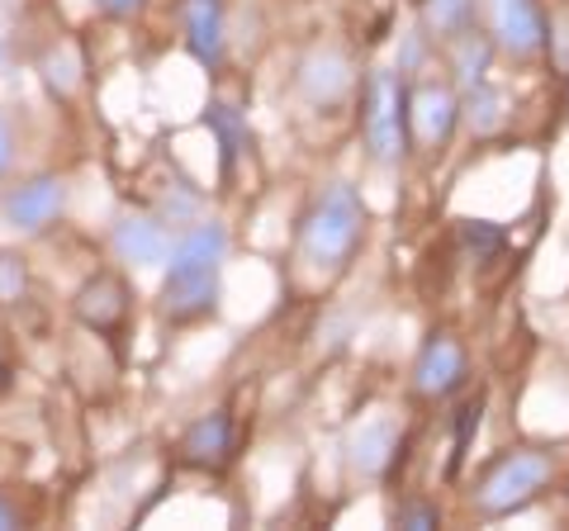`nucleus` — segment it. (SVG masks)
Masks as SVG:
<instances>
[{
	"instance_id": "5701e85b",
	"label": "nucleus",
	"mask_w": 569,
	"mask_h": 531,
	"mask_svg": "<svg viewBox=\"0 0 569 531\" xmlns=\"http://www.w3.org/2000/svg\"><path fill=\"white\" fill-rule=\"evenodd\" d=\"M418 62H422V33H408V39H403V52H399V62H395V72L403 77V72H413Z\"/></svg>"
},
{
	"instance_id": "6e6552de",
	"label": "nucleus",
	"mask_w": 569,
	"mask_h": 531,
	"mask_svg": "<svg viewBox=\"0 0 569 531\" xmlns=\"http://www.w3.org/2000/svg\"><path fill=\"white\" fill-rule=\"evenodd\" d=\"M299 91L313 110H332L351 96V62L342 48H313L305 67H299Z\"/></svg>"
},
{
	"instance_id": "dca6fc26",
	"label": "nucleus",
	"mask_w": 569,
	"mask_h": 531,
	"mask_svg": "<svg viewBox=\"0 0 569 531\" xmlns=\"http://www.w3.org/2000/svg\"><path fill=\"white\" fill-rule=\"evenodd\" d=\"M209 129H213V138H219V152H223V171H233V162H238V152L247 148V123H242V114L233 110L228 100H209Z\"/></svg>"
},
{
	"instance_id": "1a4fd4ad",
	"label": "nucleus",
	"mask_w": 569,
	"mask_h": 531,
	"mask_svg": "<svg viewBox=\"0 0 569 531\" xmlns=\"http://www.w3.org/2000/svg\"><path fill=\"white\" fill-rule=\"evenodd\" d=\"M489 20H493V43L508 58H531L546 43L541 10L531 0H489Z\"/></svg>"
},
{
	"instance_id": "f3484780",
	"label": "nucleus",
	"mask_w": 569,
	"mask_h": 531,
	"mask_svg": "<svg viewBox=\"0 0 569 531\" xmlns=\"http://www.w3.org/2000/svg\"><path fill=\"white\" fill-rule=\"evenodd\" d=\"M503 91H498V86H475V91H466V104H460V114L470 119V129L475 133H493L498 123H503Z\"/></svg>"
},
{
	"instance_id": "ddd939ff",
	"label": "nucleus",
	"mask_w": 569,
	"mask_h": 531,
	"mask_svg": "<svg viewBox=\"0 0 569 531\" xmlns=\"http://www.w3.org/2000/svg\"><path fill=\"white\" fill-rule=\"evenodd\" d=\"M181 451H186V460H194V465H223L228 451H233V422H228V413H209V418L194 422V428L181 437Z\"/></svg>"
},
{
	"instance_id": "39448f33",
	"label": "nucleus",
	"mask_w": 569,
	"mask_h": 531,
	"mask_svg": "<svg viewBox=\"0 0 569 531\" xmlns=\"http://www.w3.org/2000/svg\"><path fill=\"white\" fill-rule=\"evenodd\" d=\"M62 209H67V181L58 171H39V176H29V181L6 190V200H0V223L20 238H33V233H43V228L58 223Z\"/></svg>"
},
{
	"instance_id": "6ab92c4d",
	"label": "nucleus",
	"mask_w": 569,
	"mask_h": 531,
	"mask_svg": "<svg viewBox=\"0 0 569 531\" xmlns=\"http://www.w3.org/2000/svg\"><path fill=\"white\" fill-rule=\"evenodd\" d=\"M43 72H48V86L52 91H62V96H71V86H77V62H71V52H52V58L43 62Z\"/></svg>"
},
{
	"instance_id": "7ed1b4c3",
	"label": "nucleus",
	"mask_w": 569,
	"mask_h": 531,
	"mask_svg": "<svg viewBox=\"0 0 569 531\" xmlns=\"http://www.w3.org/2000/svg\"><path fill=\"white\" fill-rule=\"evenodd\" d=\"M408 91L399 72H370L366 81V148L380 167H395L408 157Z\"/></svg>"
},
{
	"instance_id": "2eb2a0df",
	"label": "nucleus",
	"mask_w": 569,
	"mask_h": 531,
	"mask_svg": "<svg viewBox=\"0 0 569 531\" xmlns=\"http://www.w3.org/2000/svg\"><path fill=\"white\" fill-rule=\"evenodd\" d=\"M479 0H422V29L432 39H460L466 29H475Z\"/></svg>"
},
{
	"instance_id": "f257e3e1",
	"label": "nucleus",
	"mask_w": 569,
	"mask_h": 531,
	"mask_svg": "<svg viewBox=\"0 0 569 531\" xmlns=\"http://www.w3.org/2000/svg\"><path fill=\"white\" fill-rule=\"evenodd\" d=\"M228 261V228L219 219H200L190 223L181 238L171 242L167 271H162V318L171 323H194L219 304V275Z\"/></svg>"
},
{
	"instance_id": "9d476101",
	"label": "nucleus",
	"mask_w": 569,
	"mask_h": 531,
	"mask_svg": "<svg viewBox=\"0 0 569 531\" xmlns=\"http://www.w3.org/2000/svg\"><path fill=\"white\" fill-rule=\"evenodd\" d=\"M181 29H186V48L200 67H223V48H228V29H223V6L219 0H181Z\"/></svg>"
},
{
	"instance_id": "a211bd4d",
	"label": "nucleus",
	"mask_w": 569,
	"mask_h": 531,
	"mask_svg": "<svg viewBox=\"0 0 569 531\" xmlns=\"http://www.w3.org/2000/svg\"><path fill=\"white\" fill-rule=\"evenodd\" d=\"M24 294V261L20 257H10V252H0V299H20Z\"/></svg>"
},
{
	"instance_id": "20e7f679",
	"label": "nucleus",
	"mask_w": 569,
	"mask_h": 531,
	"mask_svg": "<svg viewBox=\"0 0 569 531\" xmlns=\"http://www.w3.org/2000/svg\"><path fill=\"white\" fill-rule=\"evenodd\" d=\"M550 480V455L541 451H512L485 474V484L475 489V508L485 518H503V512L522 508L527 499H537Z\"/></svg>"
},
{
	"instance_id": "0eeeda50",
	"label": "nucleus",
	"mask_w": 569,
	"mask_h": 531,
	"mask_svg": "<svg viewBox=\"0 0 569 531\" xmlns=\"http://www.w3.org/2000/svg\"><path fill=\"white\" fill-rule=\"evenodd\" d=\"M395 455H399V418L389 409H376V413H366L361 422H351V432H347V465H351V474H361V480H380Z\"/></svg>"
},
{
	"instance_id": "423d86ee",
	"label": "nucleus",
	"mask_w": 569,
	"mask_h": 531,
	"mask_svg": "<svg viewBox=\"0 0 569 531\" xmlns=\"http://www.w3.org/2000/svg\"><path fill=\"white\" fill-rule=\"evenodd\" d=\"M110 252L119 266L129 271H152V266H167L171 257V228L157 214H119L110 223Z\"/></svg>"
},
{
	"instance_id": "4468645a",
	"label": "nucleus",
	"mask_w": 569,
	"mask_h": 531,
	"mask_svg": "<svg viewBox=\"0 0 569 531\" xmlns=\"http://www.w3.org/2000/svg\"><path fill=\"white\" fill-rule=\"evenodd\" d=\"M489 62H493V43L479 29H466L460 39H451V72L460 91H475V86L489 81Z\"/></svg>"
},
{
	"instance_id": "f8f14e48",
	"label": "nucleus",
	"mask_w": 569,
	"mask_h": 531,
	"mask_svg": "<svg viewBox=\"0 0 569 531\" xmlns=\"http://www.w3.org/2000/svg\"><path fill=\"white\" fill-rule=\"evenodd\" d=\"M466 380V351H460V342L456 338H432L422 347V357H418V365H413V384H418V394H451V389Z\"/></svg>"
},
{
	"instance_id": "b1692460",
	"label": "nucleus",
	"mask_w": 569,
	"mask_h": 531,
	"mask_svg": "<svg viewBox=\"0 0 569 531\" xmlns=\"http://www.w3.org/2000/svg\"><path fill=\"white\" fill-rule=\"evenodd\" d=\"M14 527H20V512H14L6 499H0V531H14Z\"/></svg>"
},
{
	"instance_id": "f03ea898",
	"label": "nucleus",
	"mask_w": 569,
	"mask_h": 531,
	"mask_svg": "<svg viewBox=\"0 0 569 531\" xmlns=\"http://www.w3.org/2000/svg\"><path fill=\"white\" fill-rule=\"evenodd\" d=\"M366 238V204L351 181H332L313 200L305 228H299V261L313 275H337L347 271L356 247Z\"/></svg>"
},
{
	"instance_id": "aec40b11",
	"label": "nucleus",
	"mask_w": 569,
	"mask_h": 531,
	"mask_svg": "<svg viewBox=\"0 0 569 531\" xmlns=\"http://www.w3.org/2000/svg\"><path fill=\"white\" fill-rule=\"evenodd\" d=\"M437 522H441V512L432 503H403L399 508V527H408V531H427V527H437Z\"/></svg>"
},
{
	"instance_id": "412c9836",
	"label": "nucleus",
	"mask_w": 569,
	"mask_h": 531,
	"mask_svg": "<svg viewBox=\"0 0 569 531\" xmlns=\"http://www.w3.org/2000/svg\"><path fill=\"white\" fill-rule=\"evenodd\" d=\"M14 152H20V138H14V123L0 114V181L14 171Z\"/></svg>"
},
{
	"instance_id": "9b49d317",
	"label": "nucleus",
	"mask_w": 569,
	"mask_h": 531,
	"mask_svg": "<svg viewBox=\"0 0 569 531\" xmlns=\"http://www.w3.org/2000/svg\"><path fill=\"white\" fill-rule=\"evenodd\" d=\"M408 114H413V133L422 138L427 148H441L460 119V96L451 86H418L408 96Z\"/></svg>"
},
{
	"instance_id": "4be33fe9",
	"label": "nucleus",
	"mask_w": 569,
	"mask_h": 531,
	"mask_svg": "<svg viewBox=\"0 0 569 531\" xmlns=\"http://www.w3.org/2000/svg\"><path fill=\"white\" fill-rule=\"evenodd\" d=\"M96 10L110 14V20H138L148 10V0H96Z\"/></svg>"
}]
</instances>
